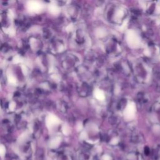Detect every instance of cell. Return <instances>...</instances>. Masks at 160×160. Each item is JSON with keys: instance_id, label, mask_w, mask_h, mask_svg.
Listing matches in <instances>:
<instances>
[{"instance_id": "obj_3", "label": "cell", "mask_w": 160, "mask_h": 160, "mask_svg": "<svg viewBox=\"0 0 160 160\" xmlns=\"http://www.w3.org/2000/svg\"><path fill=\"white\" fill-rule=\"evenodd\" d=\"M64 60L63 66L68 71H71L76 68L79 62L78 58L72 54H68Z\"/></svg>"}, {"instance_id": "obj_2", "label": "cell", "mask_w": 160, "mask_h": 160, "mask_svg": "<svg viewBox=\"0 0 160 160\" xmlns=\"http://www.w3.org/2000/svg\"><path fill=\"white\" fill-rule=\"evenodd\" d=\"M106 50L108 54L114 56L121 52V46L116 40L110 39L106 44Z\"/></svg>"}, {"instance_id": "obj_5", "label": "cell", "mask_w": 160, "mask_h": 160, "mask_svg": "<svg viewBox=\"0 0 160 160\" xmlns=\"http://www.w3.org/2000/svg\"><path fill=\"white\" fill-rule=\"evenodd\" d=\"M78 91L81 96H87L90 92V87L86 82H82L78 87Z\"/></svg>"}, {"instance_id": "obj_1", "label": "cell", "mask_w": 160, "mask_h": 160, "mask_svg": "<svg viewBox=\"0 0 160 160\" xmlns=\"http://www.w3.org/2000/svg\"><path fill=\"white\" fill-rule=\"evenodd\" d=\"M126 9L118 4H109L106 9L107 19L114 24H121L126 18Z\"/></svg>"}, {"instance_id": "obj_6", "label": "cell", "mask_w": 160, "mask_h": 160, "mask_svg": "<svg viewBox=\"0 0 160 160\" xmlns=\"http://www.w3.org/2000/svg\"><path fill=\"white\" fill-rule=\"evenodd\" d=\"M69 13L71 18H74L77 17V15L79 14V9L78 7L73 6L69 9Z\"/></svg>"}, {"instance_id": "obj_4", "label": "cell", "mask_w": 160, "mask_h": 160, "mask_svg": "<svg viewBox=\"0 0 160 160\" xmlns=\"http://www.w3.org/2000/svg\"><path fill=\"white\" fill-rule=\"evenodd\" d=\"M86 34L84 29L81 28H78L75 32L74 36V40L79 46H83L86 42Z\"/></svg>"}, {"instance_id": "obj_7", "label": "cell", "mask_w": 160, "mask_h": 160, "mask_svg": "<svg viewBox=\"0 0 160 160\" xmlns=\"http://www.w3.org/2000/svg\"><path fill=\"white\" fill-rule=\"evenodd\" d=\"M5 152H6V149L4 146L0 144V156L1 157L4 156L5 154Z\"/></svg>"}]
</instances>
